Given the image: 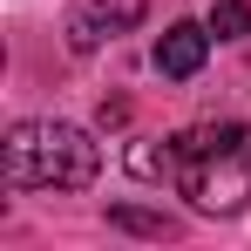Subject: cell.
Instances as JSON below:
<instances>
[{"instance_id":"cell-1","label":"cell","mask_w":251,"mask_h":251,"mask_svg":"<svg viewBox=\"0 0 251 251\" xmlns=\"http://www.w3.org/2000/svg\"><path fill=\"white\" fill-rule=\"evenodd\" d=\"M176 183L183 197L210 217H231L251 204V129L217 123V129H183L176 136Z\"/></svg>"},{"instance_id":"cell-2","label":"cell","mask_w":251,"mask_h":251,"mask_svg":"<svg viewBox=\"0 0 251 251\" xmlns=\"http://www.w3.org/2000/svg\"><path fill=\"white\" fill-rule=\"evenodd\" d=\"M0 156H7V190H88L102 170V150L75 123H14Z\"/></svg>"},{"instance_id":"cell-3","label":"cell","mask_w":251,"mask_h":251,"mask_svg":"<svg viewBox=\"0 0 251 251\" xmlns=\"http://www.w3.org/2000/svg\"><path fill=\"white\" fill-rule=\"evenodd\" d=\"M204 54H210V27H197V21H170L163 34H156V75L190 82V75L204 68Z\"/></svg>"},{"instance_id":"cell-4","label":"cell","mask_w":251,"mask_h":251,"mask_svg":"<svg viewBox=\"0 0 251 251\" xmlns=\"http://www.w3.org/2000/svg\"><path fill=\"white\" fill-rule=\"evenodd\" d=\"M109 224H116V231H143V238H176V217H156V210H129V204H116V210H109Z\"/></svg>"},{"instance_id":"cell-5","label":"cell","mask_w":251,"mask_h":251,"mask_svg":"<svg viewBox=\"0 0 251 251\" xmlns=\"http://www.w3.org/2000/svg\"><path fill=\"white\" fill-rule=\"evenodd\" d=\"M210 34H217V41L251 34V0H217V7H210Z\"/></svg>"}]
</instances>
